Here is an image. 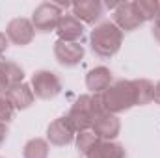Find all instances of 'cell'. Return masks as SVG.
Returning <instances> with one entry per match:
<instances>
[{"label":"cell","mask_w":160,"mask_h":158,"mask_svg":"<svg viewBox=\"0 0 160 158\" xmlns=\"http://www.w3.org/2000/svg\"><path fill=\"white\" fill-rule=\"evenodd\" d=\"M30 86L36 99H41V101H52L62 93V80L50 69L36 71L30 78Z\"/></svg>","instance_id":"5"},{"label":"cell","mask_w":160,"mask_h":158,"mask_svg":"<svg viewBox=\"0 0 160 158\" xmlns=\"http://www.w3.org/2000/svg\"><path fill=\"white\" fill-rule=\"evenodd\" d=\"M75 136L77 132L73 130V126L63 116V117H56L54 121H50V125L47 126L45 140L54 147H65V145L75 143Z\"/></svg>","instance_id":"9"},{"label":"cell","mask_w":160,"mask_h":158,"mask_svg":"<svg viewBox=\"0 0 160 158\" xmlns=\"http://www.w3.org/2000/svg\"><path fill=\"white\" fill-rule=\"evenodd\" d=\"M54 58L56 62L65 67V69H73L82 63L84 56H86V50H84V45L82 43H67V41H56L54 43Z\"/></svg>","instance_id":"8"},{"label":"cell","mask_w":160,"mask_h":158,"mask_svg":"<svg viewBox=\"0 0 160 158\" xmlns=\"http://www.w3.org/2000/svg\"><path fill=\"white\" fill-rule=\"evenodd\" d=\"M84 32H86V24H82L73 13H63L56 28L58 39L67 43H82Z\"/></svg>","instance_id":"12"},{"label":"cell","mask_w":160,"mask_h":158,"mask_svg":"<svg viewBox=\"0 0 160 158\" xmlns=\"http://www.w3.org/2000/svg\"><path fill=\"white\" fill-rule=\"evenodd\" d=\"M132 82V89H134V99H136V106H147L149 102H153V93H155V84L149 78H134Z\"/></svg>","instance_id":"17"},{"label":"cell","mask_w":160,"mask_h":158,"mask_svg":"<svg viewBox=\"0 0 160 158\" xmlns=\"http://www.w3.org/2000/svg\"><path fill=\"white\" fill-rule=\"evenodd\" d=\"M134 6L143 22H155L160 19V2L157 0H134Z\"/></svg>","instance_id":"19"},{"label":"cell","mask_w":160,"mask_h":158,"mask_svg":"<svg viewBox=\"0 0 160 158\" xmlns=\"http://www.w3.org/2000/svg\"><path fill=\"white\" fill-rule=\"evenodd\" d=\"M6 36H8V39H9L11 45L26 47L36 37V28H34V24H32L30 19H26V17H15V19H11L8 22Z\"/></svg>","instance_id":"7"},{"label":"cell","mask_w":160,"mask_h":158,"mask_svg":"<svg viewBox=\"0 0 160 158\" xmlns=\"http://www.w3.org/2000/svg\"><path fill=\"white\" fill-rule=\"evenodd\" d=\"M0 158H4V156H0Z\"/></svg>","instance_id":"27"},{"label":"cell","mask_w":160,"mask_h":158,"mask_svg":"<svg viewBox=\"0 0 160 158\" xmlns=\"http://www.w3.org/2000/svg\"><path fill=\"white\" fill-rule=\"evenodd\" d=\"M102 101H104V108H106L108 114L119 116V114L128 112L130 108L136 106L132 82L125 78L114 80L110 84V87L102 93Z\"/></svg>","instance_id":"3"},{"label":"cell","mask_w":160,"mask_h":158,"mask_svg":"<svg viewBox=\"0 0 160 158\" xmlns=\"http://www.w3.org/2000/svg\"><path fill=\"white\" fill-rule=\"evenodd\" d=\"M99 141H101V140L95 136L93 130H84V132H78V134L75 136V147H77V151H78L80 155H84V156H86Z\"/></svg>","instance_id":"20"},{"label":"cell","mask_w":160,"mask_h":158,"mask_svg":"<svg viewBox=\"0 0 160 158\" xmlns=\"http://www.w3.org/2000/svg\"><path fill=\"white\" fill-rule=\"evenodd\" d=\"M121 45H123V32L112 21L99 22L89 34V47L93 54L102 60L114 58L121 50Z\"/></svg>","instance_id":"2"},{"label":"cell","mask_w":160,"mask_h":158,"mask_svg":"<svg viewBox=\"0 0 160 158\" xmlns=\"http://www.w3.org/2000/svg\"><path fill=\"white\" fill-rule=\"evenodd\" d=\"M65 11L60 7L58 2H41L36 6L34 13H32V24L36 28V32L39 34H50V32H56L58 24H60V19Z\"/></svg>","instance_id":"4"},{"label":"cell","mask_w":160,"mask_h":158,"mask_svg":"<svg viewBox=\"0 0 160 158\" xmlns=\"http://www.w3.org/2000/svg\"><path fill=\"white\" fill-rule=\"evenodd\" d=\"M114 82V75L108 67L104 65H99V67H93L91 71H88L86 75V87L89 89V93H104L110 84Z\"/></svg>","instance_id":"14"},{"label":"cell","mask_w":160,"mask_h":158,"mask_svg":"<svg viewBox=\"0 0 160 158\" xmlns=\"http://www.w3.org/2000/svg\"><path fill=\"white\" fill-rule=\"evenodd\" d=\"M15 114H17V110H15L13 102L8 99V95L6 93L0 95V123L9 125L13 121V117H15Z\"/></svg>","instance_id":"21"},{"label":"cell","mask_w":160,"mask_h":158,"mask_svg":"<svg viewBox=\"0 0 160 158\" xmlns=\"http://www.w3.org/2000/svg\"><path fill=\"white\" fill-rule=\"evenodd\" d=\"M91 130L102 141H116V138L121 132V119L114 114L104 112V114L95 117L93 125H91Z\"/></svg>","instance_id":"11"},{"label":"cell","mask_w":160,"mask_h":158,"mask_svg":"<svg viewBox=\"0 0 160 158\" xmlns=\"http://www.w3.org/2000/svg\"><path fill=\"white\" fill-rule=\"evenodd\" d=\"M8 136H9V126H8V125H4V123H0V147L6 143Z\"/></svg>","instance_id":"23"},{"label":"cell","mask_w":160,"mask_h":158,"mask_svg":"<svg viewBox=\"0 0 160 158\" xmlns=\"http://www.w3.org/2000/svg\"><path fill=\"white\" fill-rule=\"evenodd\" d=\"M71 13L82 24H95L104 15V4L101 0H78L71 2Z\"/></svg>","instance_id":"10"},{"label":"cell","mask_w":160,"mask_h":158,"mask_svg":"<svg viewBox=\"0 0 160 158\" xmlns=\"http://www.w3.org/2000/svg\"><path fill=\"white\" fill-rule=\"evenodd\" d=\"M0 95H4V93H2V89H0Z\"/></svg>","instance_id":"26"},{"label":"cell","mask_w":160,"mask_h":158,"mask_svg":"<svg viewBox=\"0 0 160 158\" xmlns=\"http://www.w3.org/2000/svg\"><path fill=\"white\" fill-rule=\"evenodd\" d=\"M6 95H8V99L13 102V106H15V110H17V112L28 110V108L34 104V101H36V95H34L32 86H30L28 82H22V84H19V86L11 87Z\"/></svg>","instance_id":"15"},{"label":"cell","mask_w":160,"mask_h":158,"mask_svg":"<svg viewBox=\"0 0 160 158\" xmlns=\"http://www.w3.org/2000/svg\"><path fill=\"white\" fill-rule=\"evenodd\" d=\"M151 32H153V37L160 43V19L153 22V30H151Z\"/></svg>","instance_id":"24"},{"label":"cell","mask_w":160,"mask_h":158,"mask_svg":"<svg viewBox=\"0 0 160 158\" xmlns=\"http://www.w3.org/2000/svg\"><path fill=\"white\" fill-rule=\"evenodd\" d=\"M50 143L45 138H30L22 147V158H48Z\"/></svg>","instance_id":"18"},{"label":"cell","mask_w":160,"mask_h":158,"mask_svg":"<svg viewBox=\"0 0 160 158\" xmlns=\"http://www.w3.org/2000/svg\"><path fill=\"white\" fill-rule=\"evenodd\" d=\"M104 101H102V93H84L73 102V106L69 108L65 119L69 121V125L73 126V130L78 134L84 130H91V125L97 116L104 114Z\"/></svg>","instance_id":"1"},{"label":"cell","mask_w":160,"mask_h":158,"mask_svg":"<svg viewBox=\"0 0 160 158\" xmlns=\"http://www.w3.org/2000/svg\"><path fill=\"white\" fill-rule=\"evenodd\" d=\"M24 82V69L13 60H0V89L8 93L11 87Z\"/></svg>","instance_id":"13"},{"label":"cell","mask_w":160,"mask_h":158,"mask_svg":"<svg viewBox=\"0 0 160 158\" xmlns=\"http://www.w3.org/2000/svg\"><path fill=\"white\" fill-rule=\"evenodd\" d=\"M86 158H127L125 147L118 141H99L88 155Z\"/></svg>","instance_id":"16"},{"label":"cell","mask_w":160,"mask_h":158,"mask_svg":"<svg viewBox=\"0 0 160 158\" xmlns=\"http://www.w3.org/2000/svg\"><path fill=\"white\" fill-rule=\"evenodd\" d=\"M153 101L160 106V80L155 84V93H153Z\"/></svg>","instance_id":"25"},{"label":"cell","mask_w":160,"mask_h":158,"mask_svg":"<svg viewBox=\"0 0 160 158\" xmlns=\"http://www.w3.org/2000/svg\"><path fill=\"white\" fill-rule=\"evenodd\" d=\"M112 22L121 32H134L143 24V19L140 17L134 2H119L116 9L112 11Z\"/></svg>","instance_id":"6"},{"label":"cell","mask_w":160,"mask_h":158,"mask_svg":"<svg viewBox=\"0 0 160 158\" xmlns=\"http://www.w3.org/2000/svg\"><path fill=\"white\" fill-rule=\"evenodd\" d=\"M9 48V39L6 36V32H0V58L6 54V50Z\"/></svg>","instance_id":"22"}]
</instances>
